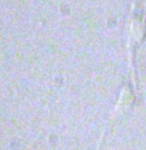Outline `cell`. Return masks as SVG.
I'll list each match as a JSON object with an SVG mask.
<instances>
[{
  "label": "cell",
  "instance_id": "6da1fadb",
  "mask_svg": "<svg viewBox=\"0 0 146 150\" xmlns=\"http://www.w3.org/2000/svg\"><path fill=\"white\" fill-rule=\"evenodd\" d=\"M146 36V18L140 14H133L128 22V44L136 46L142 42Z\"/></svg>",
  "mask_w": 146,
  "mask_h": 150
}]
</instances>
